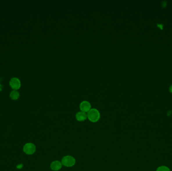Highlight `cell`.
Segmentation results:
<instances>
[{
    "mask_svg": "<svg viewBox=\"0 0 172 171\" xmlns=\"http://www.w3.org/2000/svg\"><path fill=\"white\" fill-rule=\"evenodd\" d=\"M36 150V148L34 144L31 143H28L24 145L23 151L26 154L31 155L35 153Z\"/></svg>",
    "mask_w": 172,
    "mask_h": 171,
    "instance_id": "obj_3",
    "label": "cell"
},
{
    "mask_svg": "<svg viewBox=\"0 0 172 171\" xmlns=\"http://www.w3.org/2000/svg\"><path fill=\"white\" fill-rule=\"evenodd\" d=\"M80 111L87 113L91 109V104L88 101H84L80 104Z\"/></svg>",
    "mask_w": 172,
    "mask_h": 171,
    "instance_id": "obj_4",
    "label": "cell"
},
{
    "mask_svg": "<svg viewBox=\"0 0 172 171\" xmlns=\"http://www.w3.org/2000/svg\"><path fill=\"white\" fill-rule=\"evenodd\" d=\"M10 84L12 88L14 89H19L21 86L20 81L17 78H12L10 81Z\"/></svg>",
    "mask_w": 172,
    "mask_h": 171,
    "instance_id": "obj_7",
    "label": "cell"
},
{
    "mask_svg": "<svg viewBox=\"0 0 172 171\" xmlns=\"http://www.w3.org/2000/svg\"><path fill=\"white\" fill-rule=\"evenodd\" d=\"M62 162L58 160H55L51 162L50 165L51 169L53 171H60V170L62 169Z\"/></svg>",
    "mask_w": 172,
    "mask_h": 171,
    "instance_id": "obj_5",
    "label": "cell"
},
{
    "mask_svg": "<svg viewBox=\"0 0 172 171\" xmlns=\"http://www.w3.org/2000/svg\"><path fill=\"white\" fill-rule=\"evenodd\" d=\"M62 165L64 167L71 168L74 167L76 163V159L71 155H66L61 160Z\"/></svg>",
    "mask_w": 172,
    "mask_h": 171,
    "instance_id": "obj_2",
    "label": "cell"
},
{
    "mask_svg": "<svg viewBox=\"0 0 172 171\" xmlns=\"http://www.w3.org/2000/svg\"><path fill=\"white\" fill-rule=\"evenodd\" d=\"M170 91L172 93V86H171L170 88Z\"/></svg>",
    "mask_w": 172,
    "mask_h": 171,
    "instance_id": "obj_10",
    "label": "cell"
},
{
    "mask_svg": "<svg viewBox=\"0 0 172 171\" xmlns=\"http://www.w3.org/2000/svg\"><path fill=\"white\" fill-rule=\"evenodd\" d=\"M87 114V119L92 123H97L101 117L100 112L97 108H91Z\"/></svg>",
    "mask_w": 172,
    "mask_h": 171,
    "instance_id": "obj_1",
    "label": "cell"
},
{
    "mask_svg": "<svg viewBox=\"0 0 172 171\" xmlns=\"http://www.w3.org/2000/svg\"><path fill=\"white\" fill-rule=\"evenodd\" d=\"M157 171H171L170 169L169 168L167 167L166 166H161L159 167L157 169Z\"/></svg>",
    "mask_w": 172,
    "mask_h": 171,
    "instance_id": "obj_9",
    "label": "cell"
},
{
    "mask_svg": "<svg viewBox=\"0 0 172 171\" xmlns=\"http://www.w3.org/2000/svg\"><path fill=\"white\" fill-rule=\"evenodd\" d=\"M10 97H11L12 99H13V100H16L19 97V93L17 91L14 90V91L11 92V93L10 94Z\"/></svg>",
    "mask_w": 172,
    "mask_h": 171,
    "instance_id": "obj_8",
    "label": "cell"
},
{
    "mask_svg": "<svg viewBox=\"0 0 172 171\" xmlns=\"http://www.w3.org/2000/svg\"><path fill=\"white\" fill-rule=\"evenodd\" d=\"M76 119L78 121H84L87 119V114L85 112H78L76 114Z\"/></svg>",
    "mask_w": 172,
    "mask_h": 171,
    "instance_id": "obj_6",
    "label": "cell"
}]
</instances>
